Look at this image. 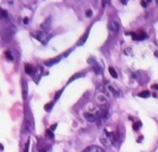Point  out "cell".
<instances>
[{
  "mask_svg": "<svg viewBox=\"0 0 158 152\" xmlns=\"http://www.w3.org/2000/svg\"><path fill=\"white\" fill-rule=\"evenodd\" d=\"M35 37L40 41V42H42L44 44V43H47L48 38H50V35H48L47 32H44V31H39V32L35 33Z\"/></svg>",
  "mask_w": 158,
  "mask_h": 152,
  "instance_id": "cell-5",
  "label": "cell"
},
{
  "mask_svg": "<svg viewBox=\"0 0 158 152\" xmlns=\"http://www.w3.org/2000/svg\"><path fill=\"white\" fill-rule=\"evenodd\" d=\"M41 27H42V30H48L51 27V17H47L46 20H44V22L42 25H41Z\"/></svg>",
  "mask_w": 158,
  "mask_h": 152,
  "instance_id": "cell-11",
  "label": "cell"
},
{
  "mask_svg": "<svg viewBox=\"0 0 158 152\" xmlns=\"http://www.w3.org/2000/svg\"><path fill=\"white\" fill-rule=\"evenodd\" d=\"M95 99H96V102L100 104V105H106L108 104V96L106 94H105V89H103L101 92H98L96 93V96H95Z\"/></svg>",
  "mask_w": 158,
  "mask_h": 152,
  "instance_id": "cell-3",
  "label": "cell"
},
{
  "mask_svg": "<svg viewBox=\"0 0 158 152\" xmlns=\"http://www.w3.org/2000/svg\"><path fill=\"white\" fill-rule=\"evenodd\" d=\"M7 13H6V10H4V9H1L0 7V20H3V19H7Z\"/></svg>",
  "mask_w": 158,
  "mask_h": 152,
  "instance_id": "cell-17",
  "label": "cell"
},
{
  "mask_svg": "<svg viewBox=\"0 0 158 152\" xmlns=\"http://www.w3.org/2000/svg\"><path fill=\"white\" fill-rule=\"evenodd\" d=\"M53 104H54V102H52V103H50V104H46V105H44V110H46V111H50V110L52 109V106H53Z\"/></svg>",
  "mask_w": 158,
  "mask_h": 152,
  "instance_id": "cell-23",
  "label": "cell"
},
{
  "mask_svg": "<svg viewBox=\"0 0 158 152\" xmlns=\"http://www.w3.org/2000/svg\"><path fill=\"white\" fill-rule=\"evenodd\" d=\"M147 3L148 1H141V5L143 6V7H146V6H147Z\"/></svg>",
  "mask_w": 158,
  "mask_h": 152,
  "instance_id": "cell-26",
  "label": "cell"
},
{
  "mask_svg": "<svg viewBox=\"0 0 158 152\" xmlns=\"http://www.w3.org/2000/svg\"><path fill=\"white\" fill-rule=\"evenodd\" d=\"M83 152H104V150L99 146H89V147H86Z\"/></svg>",
  "mask_w": 158,
  "mask_h": 152,
  "instance_id": "cell-8",
  "label": "cell"
},
{
  "mask_svg": "<svg viewBox=\"0 0 158 152\" xmlns=\"http://www.w3.org/2000/svg\"><path fill=\"white\" fill-rule=\"evenodd\" d=\"M29 131H30V129H29V121L25 120L24 126H22V133H27Z\"/></svg>",
  "mask_w": 158,
  "mask_h": 152,
  "instance_id": "cell-15",
  "label": "cell"
},
{
  "mask_svg": "<svg viewBox=\"0 0 158 152\" xmlns=\"http://www.w3.org/2000/svg\"><path fill=\"white\" fill-rule=\"evenodd\" d=\"M108 27L109 30H110L111 32H118L119 31V22H116V21H110L109 22V25H108Z\"/></svg>",
  "mask_w": 158,
  "mask_h": 152,
  "instance_id": "cell-7",
  "label": "cell"
},
{
  "mask_svg": "<svg viewBox=\"0 0 158 152\" xmlns=\"http://www.w3.org/2000/svg\"><path fill=\"white\" fill-rule=\"evenodd\" d=\"M126 35H131L135 41H142L147 37L145 31H137V32H133V33L132 32H126Z\"/></svg>",
  "mask_w": 158,
  "mask_h": 152,
  "instance_id": "cell-4",
  "label": "cell"
},
{
  "mask_svg": "<svg viewBox=\"0 0 158 152\" xmlns=\"http://www.w3.org/2000/svg\"><path fill=\"white\" fill-rule=\"evenodd\" d=\"M152 89H156V90H158V84H152Z\"/></svg>",
  "mask_w": 158,
  "mask_h": 152,
  "instance_id": "cell-29",
  "label": "cell"
},
{
  "mask_svg": "<svg viewBox=\"0 0 158 152\" xmlns=\"http://www.w3.org/2000/svg\"><path fill=\"white\" fill-rule=\"evenodd\" d=\"M149 95H151V94H149L148 90H143V92L138 93V96H140V98H148Z\"/></svg>",
  "mask_w": 158,
  "mask_h": 152,
  "instance_id": "cell-18",
  "label": "cell"
},
{
  "mask_svg": "<svg viewBox=\"0 0 158 152\" xmlns=\"http://www.w3.org/2000/svg\"><path fill=\"white\" fill-rule=\"evenodd\" d=\"M109 72H110V76L112 78H118V73H116L115 68H112V67H109Z\"/></svg>",
  "mask_w": 158,
  "mask_h": 152,
  "instance_id": "cell-19",
  "label": "cell"
},
{
  "mask_svg": "<svg viewBox=\"0 0 158 152\" xmlns=\"http://www.w3.org/2000/svg\"><path fill=\"white\" fill-rule=\"evenodd\" d=\"M56 127H57V124H54V125H52V126H51V129H50V130H51V131H53V130H54Z\"/></svg>",
  "mask_w": 158,
  "mask_h": 152,
  "instance_id": "cell-28",
  "label": "cell"
},
{
  "mask_svg": "<svg viewBox=\"0 0 158 152\" xmlns=\"http://www.w3.org/2000/svg\"><path fill=\"white\" fill-rule=\"evenodd\" d=\"M4 150V146H3V145H0V151H3Z\"/></svg>",
  "mask_w": 158,
  "mask_h": 152,
  "instance_id": "cell-32",
  "label": "cell"
},
{
  "mask_svg": "<svg viewBox=\"0 0 158 152\" xmlns=\"http://www.w3.org/2000/svg\"><path fill=\"white\" fill-rule=\"evenodd\" d=\"M24 24H29V19H27V17L24 19Z\"/></svg>",
  "mask_w": 158,
  "mask_h": 152,
  "instance_id": "cell-31",
  "label": "cell"
},
{
  "mask_svg": "<svg viewBox=\"0 0 158 152\" xmlns=\"http://www.w3.org/2000/svg\"><path fill=\"white\" fill-rule=\"evenodd\" d=\"M88 62L93 66V69H94V72H95L96 74H100V73H101V67H99V64H98L96 62H94V59H93V58H89V59H88Z\"/></svg>",
  "mask_w": 158,
  "mask_h": 152,
  "instance_id": "cell-6",
  "label": "cell"
},
{
  "mask_svg": "<svg viewBox=\"0 0 158 152\" xmlns=\"http://www.w3.org/2000/svg\"><path fill=\"white\" fill-rule=\"evenodd\" d=\"M5 57H6L7 59H9V61H13V59H14L13 54H11V51H9V50L5 51Z\"/></svg>",
  "mask_w": 158,
  "mask_h": 152,
  "instance_id": "cell-21",
  "label": "cell"
},
{
  "mask_svg": "<svg viewBox=\"0 0 158 152\" xmlns=\"http://www.w3.org/2000/svg\"><path fill=\"white\" fill-rule=\"evenodd\" d=\"M141 126H142V122H141V121H136V122H135V124H133V126H132V127H133V130H135V131H137L138 129H141Z\"/></svg>",
  "mask_w": 158,
  "mask_h": 152,
  "instance_id": "cell-20",
  "label": "cell"
},
{
  "mask_svg": "<svg viewBox=\"0 0 158 152\" xmlns=\"http://www.w3.org/2000/svg\"><path fill=\"white\" fill-rule=\"evenodd\" d=\"M83 76H84V74H83V73H76V74H74V76H72V77L69 78L68 83H72V82H73L74 79H77V78H80V77H83Z\"/></svg>",
  "mask_w": 158,
  "mask_h": 152,
  "instance_id": "cell-16",
  "label": "cell"
},
{
  "mask_svg": "<svg viewBox=\"0 0 158 152\" xmlns=\"http://www.w3.org/2000/svg\"><path fill=\"white\" fill-rule=\"evenodd\" d=\"M27 96V84H26V80H22V98L26 99Z\"/></svg>",
  "mask_w": 158,
  "mask_h": 152,
  "instance_id": "cell-12",
  "label": "cell"
},
{
  "mask_svg": "<svg viewBox=\"0 0 158 152\" xmlns=\"http://www.w3.org/2000/svg\"><path fill=\"white\" fill-rule=\"evenodd\" d=\"M61 94H62V89H61V90H59V92H57V93H56V95H54V102L58 99V96H61Z\"/></svg>",
  "mask_w": 158,
  "mask_h": 152,
  "instance_id": "cell-24",
  "label": "cell"
},
{
  "mask_svg": "<svg viewBox=\"0 0 158 152\" xmlns=\"http://www.w3.org/2000/svg\"><path fill=\"white\" fill-rule=\"evenodd\" d=\"M116 141H118V132L110 131L109 129H105L103 131V133L100 135V142L103 143L105 147L112 146Z\"/></svg>",
  "mask_w": 158,
  "mask_h": 152,
  "instance_id": "cell-1",
  "label": "cell"
},
{
  "mask_svg": "<svg viewBox=\"0 0 158 152\" xmlns=\"http://www.w3.org/2000/svg\"><path fill=\"white\" fill-rule=\"evenodd\" d=\"M37 147H39V152H50V147L46 146L42 141H39L37 143Z\"/></svg>",
  "mask_w": 158,
  "mask_h": 152,
  "instance_id": "cell-10",
  "label": "cell"
},
{
  "mask_svg": "<svg viewBox=\"0 0 158 152\" xmlns=\"http://www.w3.org/2000/svg\"><path fill=\"white\" fill-rule=\"evenodd\" d=\"M105 94H110L112 96H119L121 93H120V89L118 88V85L111 83V82H108L106 84H105Z\"/></svg>",
  "mask_w": 158,
  "mask_h": 152,
  "instance_id": "cell-2",
  "label": "cell"
},
{
  "mask_svg": "<svg viewBox=\"0 0 158 152\" xmlns=\"http://www.w3.org/2000/svg\"><path fill=\"white\" fill-rule=\"evenodd\" d=\"M142 140H143V136H140L137 139V142H142Z\"/></svg>",
  "mask_w": 158,
  "mask_h": 152,
  "instance_id": "cell-30",
  "label": "cell"
},
{
  "mask_svg": "<svg viewBox=\"0 0 158 152\" xmlns=\"http://www.w3.org/2000/svg\"><path fill=\"white\" fill-rule=\"evenodd\" d=\"M85 15H86L88 17H92V16H93V11H92V10H86Z\"/></svg>",
  "mask_w": 158,
  "mask_h": 152,
  "instance_id": "cell-25",
  "label": "cell"
},
{
  "mask_svg": "<svg viewBox=\"0 0 158 152\" xmlns=\"http://www.w3.org/2000/svg\"><path fill=\"white\" fill-rule=\"evenodd\" d=\"M24 152H29V142L26 143V146H25V150H24Z\"/></svg>",
  "mask_w": 158,
  "mask_h": 152,
  "instance_id": "cell-27",
  "label": "cell"
},
{
  "mask_svg": "<svg viewBox=\"0 0 158 152\" xmlns=\"http://www.w3.org/2000/svg\"><path fill=\"white\" fill-rule=\"evenodd\" d=\"M25 72L27 73V74H30V76H33V73H35V69H33L32 66L26 64V66H25Z\"/></svg>",
  "mask_w": 158,
  "mask_h": 152,
  "instance_id": "cell-13",
  "label": "cell"
},
{
  "mask_svg": "<svg viewBox=\"0 0 158 152\" xmlns=\"http://www.w3.org/2000/svg\"><path fill=\"white\" fill-rule=\"evenodd\" d=\"M46 136L48 137V139H51V140H53V137H54V135H53V132H52V131H51V130H50V129H48V130H47V131H46Z\"/></svg>",
  "mask_w": 158,
  "mask_h": 152,
  "instance_id": "cell-22",
  "label": "cell"
},
{
  "mask_svg": "<svg viewBox=\"0 0 158 152\" xmlns=\"http://www.w3.org/2000/svg\"><path fill=\"white\" fill-rule=\"evenodd\" d=\"M88 35H89V30H88V31H86V32L84 33V35L82 36V38L79 40V42H78V46H82V44H84V42L86 41V37H88Z\"/></svg>",
  "mask_w": 158,
  "mask_h": 152,
  "instance_id": "cell-14",
  "label": "cell"
},
{
  "mask_svg": "<svg viewBox=\"0 0 158 152\" xmlns=\"http://www.w3.org/2000/svg\"><path fill=\"white\" fill-rule=\"evenodd\" d=\"M59 61H61V56H57V57H54V58H51V59L44 61V64H46V66H53Z\"/></svg>",
  "mask_w": 158,
  "mask_h": 152,
  "instance_id": "cell-9",
  "label": "cell"
}]
</instances>
